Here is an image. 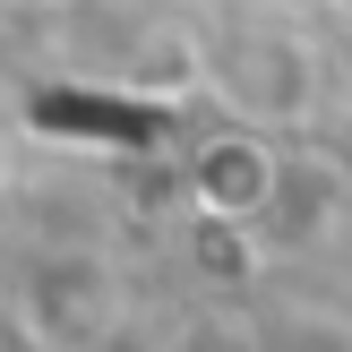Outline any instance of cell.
Instances as JSON below:
<instances>
[{
    "instance_id": "obj_4",
    "label": "cell",
    "mask_w": 352,
    "mask_h": 352,
    "mask_svg": "<svg viewBox=\"0 0 352 352\" xmlns=\"http://www.w3.org/2000/svg\"><path fill=\"white\" fill-rule=\"evenodd\" d=\"M336 146H344V164H352V103H344V120H336Z\"/></svg>"
},
{
    "instance_id": "obj_3",
    "label": "cell",
    "mask_w": 352,
    "mask_h": 352,
    "mask_svg": "<svg viewBox=\"0 0 352 352\" xmlns=\"http://www.w3.org/2000/svg\"><path fill=\"white\" fill-rule=\"evenodd\" d=\"M258 352H352V327L344 318H284Z\"/></svg>"
},
{
    "instance_id": "obj_1",
    "label": "cell",
    "mask_w": 352,
    "mask_h": 352,
    "mask_svg": "<svg viewBox=\"0 0 352 352\" xmlns=\"http://www.w3.org/2000/svg\"><path fill=\"white\" fill-rule=\"evenodd\" d=\"M9 309L43 352H95V344H112L129 292H120V275L95 250H60L26 275V292H9Z\"/></svg>"
},
{
    "instance_id": "obj_2",
    "label": "cell",
    "mask_w": 352,
    "mask_h": 352,
    "mask_svg": "<svg viewBox=\"0 0 352 352\" xmlns=\"http://www.w3.org/2000/svg\"><path fill=\"white\" fill-rule=\"evenodd\" d=\"M232 103H241L250 120H292V112H309V52L284 43V34L241 43V52H232Z\"/></svg>"
}]
</instances>
